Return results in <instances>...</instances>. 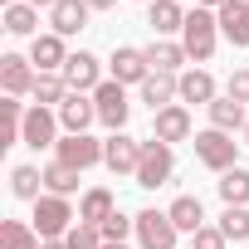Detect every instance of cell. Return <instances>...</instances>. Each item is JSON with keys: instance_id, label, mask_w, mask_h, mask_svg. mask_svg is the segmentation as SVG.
<instances>
[{"instance_id": "20", "label": "cell", "mask_w": 249, "mask_h": 249, "mask_svg": "<svg viewBox=\"0 0 249 249\" xmlns=\"http://www.w3.org/2000/svg\"><path fill=\"white\" fill-rule=\"evenodd\" d=\"M215 98H220V83H215L210 69H186V73H181V103H186V107H191V103H196V107H210Z\"/></svg>"}, {"instance_id": "15", "label": "cell", "mask_w": 249, "mask_h": 249, "mask_svg": "<svg viewBox=\"0 0 249 249\" xmlns=\"http://www.w3.org/2000/svg\"><path fill=\"white\" fill-rule=\"evenodd\" d=\"M54 112H59V127H64V132H88L93 122H98V103H93V93H69Z\"/></svg>"}, {"instance_id": "18", "label": "cell", "mask_w": 249, "mask_h": 249, "mask_svg": "<svg viewBox=\"0 0 249 249\" xmlns=\"http://www.w3.org/2000/svg\"><path fill=\"white\" fill-rule=\"evenodd\" d=\"M147 25H152L157 39H181V30H186L181 0H152V5H147Z\"/></svg>"}, {"instance_id": "4", "label": "cell", "mask_w": 249, "mask_h": 249, "mask_svg": "<svg viewBox=\"0 0 249 249\" xmlns=\"http://www.w3.org/2000/svg\"><path fill=\"white\" fill-rule=\"evenodd\" d=\"M30 225H35V234L39 239H64L73 225H78V210L69 205V196H39L35 200V215H30Z\"/></svg>"}, {"instance_id": "23", "label": "cell", "mask_w": 249, "mask_h": 249, "mask_svg": "<svg viewBox=\"0 0 249 249\" xmlns=\"http://www.w3.org/2000/svg\"><path fill=\"white\" fill-rule=\"evenodd\" d=\"M117 215V196L107 191V186H88L83 196H78V220L83 225H103V220H112Z\"/></svg>"}, {"instance_id": "22", "label": "cell", "mask_w": 249, "mask_h": 249, "mask_svg": "<svg viewBox=\"0 0 249 249\" xmlns=\"http://www.w3.org/2000/svg\"><path fill=\"white\" fill-rule=\"evenodd\" d=\"M147 64H152L157 73H186L191 54H186L181 39H152V44H147Z\"/></svg>"}, {"instance_id": "5", "label": "cell", "mask_w": 249, "mask_h": 249, "mask_svg": "<svg viewBox=\"0 0 249 249\" xmlns=\"http://www.w3.org/2000/svg\"><path fill=\"white\" fill-rule=\"evenodd\" d=\"M93 103H98V122L107 132H127V117H132V103H127V88L117 78H103L93 88Z\"/></svg>"}, {"instance_id": "14", "label": "cell", "mask_w": 249, "mask_h": 249, "mask_svg": "<svg viewBox=\"0 0 249 249\" xmlns=\"http://www.w3.org/2000/svg\"><path fill=\"white\" fill-rule=\"evenodd\" d=\"M64 83H69V93H93V88L103 83V59L88 54V49L69 54V64H64Z\"/></svg>"}, {"instance_id": "11", "label": "cell", "mask_w": 249, "mask_h": 249, "mask_svg": "<svg viewBox=\"0 0 249 249\" xmlns=\"http://www.w3.org/2000/svg\"><path fill=\"white\" fill-rule=\"evenodd\" d=\"M35 78L39 69L30 64V54H0V88H5V98H30L35 93Z\"/></svg>"}, {"instance_id": "9", "label": "cell", "mask_w": 249, "mask_h": 249, "mask_svg": "<svg viewBox=\"0 0 249 249\" xmlns=\"http://www.w3.org/2000/svg\"><path fill=\"white\" fill-rule=\"evenodd\" d=\"M147 73H152L147 49H137V44H117V49H112V59H107V78H117L122 88H142Z\"/></svg>"}, {"instance_id": "17", "label": "cell", "mask_w": 249, "mask_h": 249, "mask_svg": "<svg viewBox=\"0 0 249 249\" xmlns=\"http://www.w3.org/2000/svg\"><path fill=\"white\" fill-rule=\"evenodd\" d=\"M137 98L152 107V112H161V107H171V103H181V73H147V83L137 88Z\"/></svg>"}, {"instance_id": "3", "label": "cell", "mask_w": 249, "mask_h": 249, "mask_svg": "<svg viewBox=\"0 0 249 249\" xmlns=\"http://www.w3.org/2000/svg\"><path fill=\"white\" fill-rule=\"evenodd\" d=\"M171 176H176V147H166V142H157V137H147L142 142V161H137V186L142 191H161V186H171Z\"/></svg>"}, {"instance_id": "35", "label": "cell", "mask_w": 249, "mask_h": 249, "mask_svg": "<svg viewBox=\"0 0 249 249\" xmlns=\"http://www.w3.org/2000/svg\"><path fill=\"white\" fill-rule=\"evenodd\" d=\"M191 249H230V239H225V230H220V225H205V230H196V234H191Z\"/></svg>"}, {"instance_id": "32", "label": "cell", "mask_w": 249, "mask_h": 249, "mask_svg": "<svg viewBox=\"0 0 249 249\" xmlns=\"http://www.w3.org/2000/svg\"><path fill=\"white\" fill-rule=\"evenodd\" d=\"M220 230H225V239L244 244V239H249V205H225V215H220Z\"/></svg>"}, {"instance_id": "2", "label": "cell", "mask_w": 249, "mask_h": 249, "mask_svg": "<svg viewBox=\"0 0 249 249\" xmlns=\"http://www.w3.org/2000/svg\"><path fill=\"white\" fill-rule=\"evenodd\" d=\"M239 147H244V142H234V137L220 132V127L196 132V161H200L205 171H215V176H225V171L239 166Z\"/></svg>"}, {"instance_id": "39", "label": "cell", "mask_w": 249, "mask_h": 249, "mask_svg": "<svg viewBox=\"0 0 249 249\" xmlns=\"http://www.w3.org/2000/svg\"><path fill=\"white\" fill-rule=\"evenodd\" d=\"M30 5H35V10H54V5H59V0H30Z\"/></svg>"}, {"instance_id": "6", "label": "cell", "mask_w": 249, "mask_h": 249, "mask_svg": "<svg viewBox=\"0 0 249 249\" xmlns=\"http://www.w3.org/2000/svg\"><path fill=\"white\" fill-rule=\"evenodd\" d=\"M54 161H64L73 171H93V166H103V137H93V132H64L59 147H54Z\"/></svg>"}, {"instance_id": "38", "label": "cell", "mask_w": 249, "mask_h": 249, "mask_svg": "<svg viewBox=\"0 0 249 249\" xmlns=\"http://www.w3.org/2000/svg\"><path fill=\"white\" fill-rule=\"evenodd\" d=\"M196 5H200V10H220V5H225V0H196Z\"/></svg>"}, {"instance_id": "37", "label": "cell", "mask_w": 249, "mask_h": 249, "mask_svg": "<svg viewBox=\"0 0 249 249\" xmlns=\"http://www.w3.org/2000/svg\"><path fill=\"white\" fill-rule=\"evenodd\" d=\"M93 10H117V0H88Z\"/></svg>"}, {"instance_id": "10", "label": "cell", "mask_w": 249, "mask_h": 249, "mask_svg": "<svg viewBox=\"0 0 249 249\" xmlns=\"http://www.w3.org/2000/svg\"><path fill=\"white\" fill-rule=\"evenodd\" d=\"M137 161H142V142L132 132H107L103 137V166L112 176H137Z\"/></svg>"}, {"instance_id": "41", "label": "cell", "mask_w": 249, "mask_h": 249, "mask_svg": "<svg viewBox=\"0 0 249 249\" xmlns=\"http://www.w3.org/2000/svg\"><path fill=\"white\" fill-rule=\"evenodd\" d=\"M103 249H132V244H103Z\"/></svg>"}, {"instance_id": "26", "label": "cell", "mask_w": 249, "mask_h": 249, "mask_svg": "<svg viewBox=\"0 0 249 249\" xmlns=\"http://www.w3.org/2000/svg\"><path fill=\"white\" fill-rule=\"evenodd\" d=\"M0 20H5V35H15V39H35V35H39V10L30 5V0L0 10Z\"/></svg>"}, {"instance_id": "29", "label": "cell", "mask_w": 249, "mask_h": 249, "mask_svg": "<svg viewBox=\"0 0 249 249\" xmlns=\"http://www.w3.org/2000/svg\"><path fill=\"white\" fill-rule=\"evenodd\" d=\"M215 191H220V200H225V205H249V166L225 171V176L215 181Z\"/></svg>"}, {"instance_id": "34", "label": "cell", "mask_w": 249, "mask_h": 249, "mask_svg": "<svg viewBox=\"0 0 249 249\" xmlns=\"http://www.w3.org/2000/svg\"><path fill=\"white\" fill-rule=\"evenodd\" d=\"M64 244H69V249H103V230H98V225H83V220H78V225H73V230L64 234Z\"/></svg>"}, {"instance_id": "16", "label": "cell", "mask_w": 249, "mask_h": 249, "mask_svg": "<svg viewBox=\"0 0 249 249\" xmlns=\"http://www.w3.org/2000/svg\"><path fill=\"white\" fill-rule=\"evenodd\" d=\"M88 20H93V5H88V0H59V5L49 10V30H54V35H64V39L83 35V30H88Z\"/></svg>"}, {"instance_id": "19", "label": "cell", "mask_w": 249, "mask_h": 249, "mask_svg": "<svg viewBox=\"0 0 249 249\" xmlns=\"http://www.w3.org/2000/svg\"><path fill=\"white\" fill-rule=\"evenodd\" d=\"M215 20H220V35L234 49H249V0H225L215 10Z\"/></svg>"}, {"instance_id": "21", "label": "cell", "mask_w": 249, "mask_h": 249, "mask_svg": "<svg viewBox=\"0 0 249 249\" xmlns=\"http://www.w3.org/2000/svg\"><path fill=\"white\" fill-rule=\"evenodd\" d=\"M205 117H210V127H220V132H230V137L249 127V107H244V103H234L230 93H220V98L205 107Z\"/></svg>"}, {"instance_id": "8", "label": "cell", "mask_w": 249, "mask_h": 249, "mask_svg": "<svg viewBox=\"0 0 249 249\" xmlns=\"http://www.w3.org/2000/svg\"><path fill=\"white\" fill-rule=\"evenodd\" d=\"M59 137H64V127H59V112L54 107H39V103H30V112H25V147L30 152H49V147H59Z\"/></svg>"}, {"instance_id": "40", "label": "cell", "mask_w": 249, "mask_h": 249, "mask_svg": "<svg viewBox=\"0 0 249 249\" xmlns=\"http://www.w3.org/2000/svg\"><path fill=\"white\" fill-rule=\"evenodd\" d=\"M39 249H69V244H64V239H44Z\"/></svg>"}, {"instance_id": "27", "label": "cell", "mask_w": 249, "mask_h": 249, "mask_svg": "<svg viewBox=\"0 0 249 249\" xmlns=\"http://www.w3.org/2000/svg\"><path fill=\"white\" fill-rule=\"evenodd\" d=\"M10 196L35 205L44 196V166H10Z\"/></svg>"}, {"instance_id": "43", "label": "cell", "mask_w": 249, "mask_h": 249, "mask_svg": "<svg viewBox=\"0 0 249 249\" xmlns=\"http://www.w3.org/2000/svg\"><path fill=\"white\" fill-rule=\"evenodd\" d=\"M137 5H152V0H137Z\"/></svg>"}, {"instance_id": "13", "label": "cell", "mask_w": 249, "mask_h": 249, "mask_svg": "<svg viewBox=\"0 0 249 249\" xmlns=\"http://www.w3.org/2000/svg\"><path fill=\"white\" fill-rule=\"evenodd\" d=\"M30 64H35L39 73H64V64H69V44H64V35H54V30L35 35V39H30Z\"/></svg>"}, {"instance_id": "31", "label": "cell", "mask_w": 249, "mask_h": 249, "mask_svg": "<svg viewBox=\"0 0 249 249\" xmlns=\"http://www.w3.org/2000/svg\"><path fill=\"white\" fill-rule=\"evenodd\" d=\"M39 107H59L64 98H69V83H64V73H39L35 78V93H30Z\"/></svg>"}, {"instance_id": "28", "label": "cell", "mask_w": 249, "mask_h": 249, "mask_svg": "<svg viewBox=\"0 0 249 249\" xmlns=\"http://www.w3.org/2000/svg\"><path fill=\"white\" fill-rule=\"evenodd\" d=\"M44 239L35 234L30 220H0V249H39Z\"/></svg>"}, {"instance_id": "1", "label": "cell", "mask_w": 249, "mask_h": 249, "mask_svg": "<svg viewBox=\"0 0 249 249\" xmlns=\"http://www.w3.org/2000/svg\"><path fill=\"white\" fill-rule=\"evenodd\" d=\"M220 20H215V10H186V30H181V44H186V54H191V64L200 69V64H210L215 59V49H220Z\"/></svg>"}, {"instance_id": "42", "label": "cell", "mask_w": 249, "mask_h": 249, "mask_svg": "<svg viewBox=\"0 0 249 249\" xmlns=\"http://www.w3.org/2000/svg\"><path fill=\"white\" fill-rule=\"evenodd\" d=\"M239 137H244V147H249V127H244V132H239Z\"/></svg>"}, {"instance_id": "25", "label": "cell", "mask_w": 249, "mask_h": 249, "mask_svg": "<svg viewBox=\"0 0 249 249\" xmlns=\"http://www.w3.org/2000/svg\"><path fill=\"white\" fill-rule=\"evenodd\" d=\"M25 112H30V103L0 98V147H15V142L25 137Z\"/></svg>"}, {"instance_id": "36", "label": "cell", "mask_w": 249, "mask_h": 249, "mask_svg": "<svg viewBox=\"0 0 249 249\" xmlns=\"http://www.w3.org/2000/svg\"><path fill=\"white\" fill-rule=\"evenodd\" d=\"M225 93H230L234 103H244V107H249V69H244V64H239V69L230 73V83H225Z\"/></svg>"}, {"instance_id": "12", "label": "cell", "mask_w": 249, "mask_h": 249, "mask_svg": "<svg viewBox=\"0 0 249 249\" xmlns=\"http://www.w3.org/2000/svg\"><path fill=\"white\" fill-rule=\"evenodd\" d=\"M191 132H196V122H191V107L186 103H171V107L152 112V137L157 142L176 147V142H191Z\"/></svg>"}, {"instance_id": "33", "label": "cell", "mask_w": 249, "mask_h": 249, "mask_svg": "<svg viewBox=\"0 0 249 249\" xmlns=\"http://www.w3.org/2000/svg\"><path fill=\"white\" fill-rule=\"evenodd\" d=\"M98 230H103V244H127V239L137 234V215H122V210H117V215L103 220Z\"/></svg>"}, {"instance_id": "7", "label": "cell", "mask_w": 249, "mask_h": 249, "mask_svg": "<svg viewBox=\"0 0 249 249\" xmlns=\"http://www.w3.org/2000/svg\"><path fill=\"white\" fill-rule=\"evenodd\" d=\"M137 249H176L181 244V230L171 225V215L166 210H157V205H147V210H137Z\"/></svg>"}, {"instance_id": "30", "label": "cell", "mask_w": 249, "mask_h": 249, "mask_svg": "<svg viewBox=\"0 0 249 249\" xmlns=\"http://www.w3.org/2000/svg\"><path fill=\"white\" fill-rule=\"evenodd\" d=\"M78 176H83V171H73V166H64V161H44V191H49V196H73V191H78Z\"/></svg>"}, {"instance_id": "24", "label": "cell", "mask_w": 249, "mask_h": 249, "mask_svg": "<svg viewBox=\"0 0 249 249\" xmlns=\"http://www.w3.org/2000/svg\"><path fill=\"white\" fill-rule=\"evenodd\" d=\"M166 215H171V225H176L181 234L205 230V205H200V196H176V200L166 205Z\"/></svg>"}]
</instances>
